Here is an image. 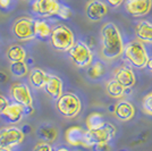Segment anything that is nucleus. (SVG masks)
Returning <instances> with one entry per match:
<instances>
[{
	"label": "nucleus",
	"instance_id": "6ab92c4d",
	"mask_svg": "<svg viewBox=\"0 0 152 151\" xmlns=\"http://www.w3.org/2000/svg\"><path fill=\"white\" fill-rule=\"evenodd\" d=\"M43 90L50 95L52 99L57 100L58 98L64 93V84L61 78L57 75H50Z\"/></svg>",
	"mask_w": 152,
	"mask_h": 151
},
{
	"label": "nucleus",
	"instance_id": "e433bc0d",
	"mask_svg": "<svg viewBox=\"0 0 152 151\" xmlns=\"http://www.w3.org/2000/svg\"><path fill=\"white\" fill-rule=\"evenodd\" d=\"M0 151H13V150H9V149H5V148H0Z\"/></svg>",
	"mask_w": 152,
	"mask_h": 151
},
{
	"label": "nucleus",
	"instance_id": "ddd939ff",
	"mask_svg": "<svg viewBox=\"0 0 152 151\" xmlns=\"http://www.w3.org/2000/svg\"><path fill=\"white\" fill-rule=\"evenodd\" d=\"M85 13L91 22H99L107 15L108 6L101 0H90L85 8Z\"/></svg>",
	"mask_w": 152,
	"mask_h": 151
},
{
	"label": "nucleus",
	"instance_id": "c756f323",
	"mask_svg": "<svg viewBox=\"0 0 152 151\" xmlns=\"http://www.w3.org/2000/svg\"><path fill=\"white\" fill-rule=\"evenodd\" d=\"M14 1L15 0H0V9L7 12L9 9H12V7L14 5Z\"/></svg>",
	"mask_w": 152,
	"mask_h": 151
},
{
	"label": "nucleus",
	"instance_id": "7ed1b4c3",
	"mask_svg": "<svg viewBox=\"0 0 152 151\" xmlns=\"http://www.w3.org/2000/svg\"><path fill=\"white\" fill-rule=\"evenodd\" d=\"M49 40H50L51 45L56 50L67 52L73 47V44L75 43V35H74V32L68 26L58 24L55 27H52Z\"/></svg>",
	"mask_w": 152,
	"mask_h": 151
},
{
	"label": "nucleus",
	"instance_id": "2eb2a0df",
	"mask_svg": "<svg viewBox=\"0 0 152 151\" xmlns=\"http://www.w3.org/2000/svg\"><path fill=\"white\" fill-rule=\"evenodd\" d=\"M85 133L81 126H70L65 132V140L72 147H84L85 148Z\"/></svg>",
	"mask_w": 152,
	"mask_h": 151
},
{
	"label": "nucleus",
	"instance_id": "b1692460",
	"mask_svg": "<svg viewBox=\"0 0 152 151\" xmlns=\"http://www.w3.org/2000/svg\"><path fill=\"white\" fill-rule=\"evenodd\" d=\"M106 74V66L102 62H94L88 68V76L91 80H100L102 76Z\"/></svg>",
	"mask_w": 152,
	"mask_h": 151
},
{
	"label": "nucleus",
	"instance_id": "f704fd0d",
	"mask_svg": "<svg viewBox=\"0 0 152 151\" xmlns=\"http://www.w3.org/2000/svg\"><path fill=\"white\" fill-rule=\"evenodd\" d=\"M146 67H149V69L151 70V73H152V57H149V60H148V64H146Z\"/></svg>",
	"mask_w": 152,
	"mask_h": 151
},
{
	"label": "nucleus",
	"instance_id": "cd10ccee",
	"mask_svg": "<svg viewBox=\"0 0 152 151\" xmlns=\"http://www.w3.org/2000/svg\"><path fill=\"white\" fill-rule=\"evenodd\" d=\"M70 16H72V10L68 6L64 5V4H60V8L58 10L57 17L61 19H69Z\"/></svg>",
	"mask_w": 152,
	"mask_h": 151
},
{
	"label": "nucleus",
	"instance_id": "412c9836",
	"mask_svg": "<svg viewBox=\"0 0 152 151\" xmlns=\"http://www.w3.org/2000/svg\"><path fill=\"white\" fill-rule=\"evenodd\" d=\"M38 136L42 142H47V143H52L55 142L58 138V130L51 124H42L38 128Z\"/></svg>",
	"mask_w": 152,
	"mask_h": 151
},
{
	"label": "nucleus",
	"instance_id": "0eeeda50",
	"mask_svg": "<svg viewBox=\"0 0 152 151\" xmlns=\"http://www.w3.org/2000/svg\"><path fill=\"white\" fill-rule=\"evenodd\" d=\"M59 8V0H32L30 4V12L37 18H49L57 16Z\"/></svg>",
	"mask_w": 152,
	"mask_h": 151
},
{
	"label": "nucleus",
	"instance_id": "dca6fc26",
	"mask_svg": "<svg viewBox=\"0 0 152 151\" xmlns=\"http://www.w3.org/2000/svg\"><path fill=\"white\" fill-rule=\"evenodd\" d=\"M115 117L121 122H128L135 116V108L133 103H131L127 100L118 101L113 107Z\"/></svg>",
	"mask_w": 152,
	"mask_h": 151
},
{
	"label": "nucleus",
	"instance_id": "c9c22d12",
	"mask_svg": "<svg viewBox=\"0 0 152 151\" xmlns=\"http://www.w3.org/2000/svg\"><path fill=\"white\" fill-rule=\"evenodd\" d=\"M53 151H70L69 149H67V148H65V147H59V148H57L56 150Z\"/></svg>",
	"mask_w": 152,
	"mask_h": 151
},
{
	"label": "nucleus",
	"instance_id": "aec40b11",
	"mask_svg": "<svg viewBox=\"0 0 152 151\" xmlns=\"http://www.w3.org/2000/svg\"><path fill=\"white\" fill-rule=\"evenodd\" d=\"M50 74H48L41 68H32L28 72V82L34 89H43L49 80Z\"/></svg>",
	"mask_w": 152,
	"mask_h": 151
},
{
	"label": "nucleus",
	"instance_id": "5701e85b",
	"mask_svg": "<svg viewBox=\"0 0 152 151\" xmlns=\"http://www.w3.org/2000/svg\"><path fill=\"white\" fill-rule=\"evenodd\" d=\"M106 92L109 97H111L114 99H121L125 95L126 89L121 84H119L115 78H111L106 83Z\"/></svg>",
	"mask_w": 152,
	"mask_h": 151
},
{
	"label": "nucleus",
	"instance_id": "f8f14e48",
	"mask_svg": "<svg viewBox=\"0 0 152 151\" xmlns=\"http://www.w3.org/2000/svg\"><path fill=\"white\" fill-rule=\"evenodd\" d=\"M0 116L8 124H18L25 116L24 115V106L12 101L5 108V110L0 114Z\"/></svg>",
	"mask_w": 152,
	"mask_h": 151
},
{
	"label": "nucleus",
	"instance_id": "9d476101",
	"mask_svg": "<svg viewBox=\"0 0 152 151\" xmlns=\"http://www.w3.org/2000/svg\"><path fill=\"white\" fill-rule=\"evenodd\" d=\"M14 37L19 41H30L34 39L33 32V18L32 17H20L16 19L12 27Z\"/></svg>",
	"mask_w": 152,
	"mask_h": 151
},
{
	"label": "nucleus",
	"instance_id": "9b49d317",
	"mask_svg": "<svg viewBox=\"0 0 152 151\" xmlns=\"http://www.w3.org/2000/svg\"><path fill=\"white\" fill-rule=\"evenodd\" d=\"M152 0H126L125 9L132 17H143L151 12Z\"/></svg>",
	"mask_w": 152,
	"mask_h": 151
},
{
	"label": "nucleus",
	"instance_id": "4468645a",
	"mask_svg": "<svg viewBox=\"0 0 152 151\" xmlns=\"http://www.w3.org/2000/svg\"><path fill=\"white\" fill-rule=\"evenodd\" d=\"M114 78L126 90L132 89L136 83V76L133 69L127 66H119L114 70Z\"/></svg>",
	"mask_w": 152,
	"mask_h": 151
},
{
	"label": "nucleus",
	"instance_id": "4be33fe9",
	"mask_svg": "<svg viewBox=\"0 0 152 151\" xmlns=\"http://www.w3.org/2000/svg\"><path fill=\"white\" fill-rule=\"evenodd\" d=\"M26 56V50L20 44H13L7 50V58L10 63L25 62Z\"/></svg>",
	"mask_w": 152,
	"mask_h": 151
},
{
	"label": "nucleus",
	"instance_id": "6e6552de",
	"mask_svg": "<svg viewBox=\"0 0 152 151\" xmlns=\"http://www.w3.org/2000/svg\"><path fill=\"white\" fill-rule=\"evenodd\" d=\"M25 134L23 131L16 126H8L0 130V148H5L13 150L23 143Z\"/></svg>",
	"mask_w": 152,
	"mask_h": 151
},
{
	"label": "nucleus",
	"instance_id": "423d86ee",
	"mask_svg": "<svg viewBox=\"0 0 152 151\" xmlns=\"http://www.w3.org/2000/svg\"><path fill=\"white\" fill-rule=\"evenodd\" d=\"M67 52L72 62L78 68H86L93 63V52L83 41L75 42Z\"/></svg>",
	"mask_w": 152,
	"mask_h": 151
},
{
	"label": "nucleus",
	"instance_id": "58836bf2",
	"mask_svg": "<svg viewBox=\"0 0 152 151\" xmlns=\"http://www.w3.org/2000/svg\"><path fill=\"white\" fill-rule=\"evenodd\" d=\"M121 151H124V150H121Z\"/></svg>",
	"mask_w": 152,
	"mask_h": 151
},
{
	"label": "nucleus",
	"instance_id": "2f4dec72",
	"mask_svg": "<svg viewBox=\"0 0 152 151\" xmlns=\"http://www.w3.org/2000/svg\"><path fill=\"white\" fill-rule=\"evenodd\" d=\"M9 102H10L9 99H7L5 95H0V114L5 110V108L9 105Z\"/></svg>",
	"mask_w": 152,
	"mask_h": 151
},
{
	"label": "nucleus",
	"instance_id": "7c9ffc66",
	"mask_svg": "<svg viewBox=\"0 0 152 151\" xmlns=\"http://www.w3.org/2000/svg\"><path fill=\"white\" fill-rule=\"evenodd\" d=\"M104 1H106V5L111 8H118L124 4L125 0H104Z\"/></svg>",
	"mask_w": 152,
	"mask_h": 151
},
{
	"label": "nucleus",
	"instance_id": "4c0bfd02",
	"mask_svg": "<svg viewBox=\"0 0 152 151\" xmlns=\"http://www.w3.org/2000/svg\"><path fill=\"white\" fill-rule=\"evenodd\" d=\"M30 1H32V0H30Z\"/></svg>",
	"mask_w": 152,
	"mask_h": 151
},
{
	"label": "nucleus",
	"instance_id": "20e7f679",
	"mask_svg": "<svg viewBox=\"0 0 152 151\" xmlns=\"http://www.w3.org/2000/svg\"><path fill=\"white\" fill-rule=\"evenodd\" d=\"M117 133L116 126L111 123L104 122V124L95 130H86L85 133V148H92L96 144L109 143Z\"/></svg>",
	"mask_w": 152,
	"mask_h": 151
},
{
	"label": "nucleus",
	"instance_id": "a878e982",
	"mask_svg": "<svg viewBox=\"0 0 152 151\" xmlns=\"http://www.w3.org/2000/svg\"><path fill=\"white\" fill-rule=\"evenodd\" d=\"M106 120L103 119V116L100 113H91L86 117L85 119V125H86V130H95L99 128L100 126H102L104 124Z\"/></svg>",
	"mask_w": 152,
	"mask_h": 151
},
{
	"label": "nucleus",
	"instance_id": "bb28decb",
	"mask_svg": "<svg viewBox=\"0 0 152 151\" xmlns=\"http://www.w3.org/2000/svg\"><path fill=\"white\" fill-rule=\"evenodd\" d=\"M142 109H143V111L146 115L152 116V91L143 97V99H142Z\"/></svg>",
	"mask_w": 152,
	"mask_h": 151
},
{
	"label": "nucleus",
	"instance_id": "1a4fd4ad",
	"mask_svg": "<svg viewBox=\"0 0 152 151\" xmlns=\"http://www.w3.org/2000/svg\"><path fill=\"white\" fill-rule=\"evenodd\" d=\"M9 97L13 102L19 103L22 106H33V95L28 85L25 83H13L9 90Z\"/></svg>",
	"mask_w": 152,
	"mask_h": 151
},
{
	"label": "nucleus",
	"instance_id": "72a5a7b5",
	"mask_svg": "<svg viewBox=\"0 0 152 151\" xmlns=\"http://www.w3.org/2000/svg\"><path fill=\"white\" fill-rule=\"evenodd\" d=\"M7 81V75L4 72H0V83H5Z\"/></svg>",
	"mask_w": 152,
	"mask_h": 151
},
{
	"label": "nucleus",
	"instance_id": "f257e3e1",
	"mask_svg": "<svg viewBox=\"0 0 152 151\" xmlns=\"http://www.w3.org/2000/svg\"><path fill=\"white\" fill-rule=\"evenodd\" d=\"M101 38V55L107 60H115L123 55L124 40L116 24L108 22L103 24L100 31Z\"/></svg>",
	"mask_w": 152,
	"mask_h": 151
},
{
	"label": "nucleus",
	"instance_id": "a211bd4d",
	"mask_svg": "<svg viewBox=\"0 0 152 151\" xmlns=\"http://www.w3.org/2000/svg\"><path fill=\"white\" fill-rule=\"evenodd\" d=\"M135 35L137 41L143 44H152V23L149 21H140L135 26Z\"/></svg>",
	"mask_w": 152,
	"mask_h": 151
},
{
	"label": "nucleus",
	"instance_id": "393cba45",
	"mask_svg": "<svg viewBox=\"0 0 152 151\" xmlns=\"http://www.w3.org/2000/svg\"><path fill=\"white\" fill-rule=\"evenodd\" d=\"M9 70L10 74L16 77V78H22L25 77L26 75H28V65L25 62H17V63H12L9 66Z\"/></svg>",
	"mask_w": 152,
	"mask_h": 151
},
{
	"label": "nucleus",
	"instance_id": "f03ea898",
	"mask_svg": "<svg viewBox=\"0 0 152 151\" xmlns=\"http://www.w3.org/2000/svg\"><path fill=\"white\" fill-rule=\"evenodd\" d=\"M123 55L128 63L137 69H143L146 67L149 60V54L145 45L137 40L129 41L124 45Z\"/></svg>",
	"mask_w": 152,
	"mask_h": 151
},
{
	"label": "nucleus",
	"instance_id": "f3484780",
	"mask_svg": "<svg viewBox=\"0 0 152 151\" xmlns=\"http://www.w3.org/2000/svg\"><path fill=\"white\" fill-rule=\"evenodd\" d=\"M51 27L50 23L45 18H33V32L34 39H39L41 41H47L50 39Z\"/></svg>",
	"mask_w": 152,
	"mask_h": 151
},
{
	"label": "nucleus",
	"instance_id": "39448f33",
	"mask_svg": "<svg viewBox=\"0 0 152 151\" xmlns=\"http://www.w3.org/2000/svg\"><path fill=\"white\" fill-rule=\"evenodd\" d=\"M56 108L65 118H74L81 113L82 102L75 93L66 92L56 100Z\"/></svg>",
	"mask_w": 152,
	"mask_h": 151
},
{
	"label": "nucleus",
	"instance_id": "c85d7f7f",
	"mask_svg": "<svg viewBox=\"0 0 152 151\" xmlns=\"http://www.w3.org/2000/svg\"><path fill=\"white\" fill-rule=\"evenodd\" d=\"M33 151H53V148L51 147L50 143L47 142H40L34 147Z\"/></svg>",
	"mask_w": 152,
	"mask_h": 151
},
{
	"label": "nucleus",
	"instance_id": "473e14b6",
	"mask_svg": "<svg viewBox=\"0 0 152 151\" xmlns=\"http://www.w3.org/2000/svg\"><path fill=\"white\" fill-rule=\"evenodd\" d=\"M94 151H110V145L108 143H102V144H96L92 147Z\"/></svg>",
	"mask_w": 152,
	"mask_h": 151
}]
</instances>
